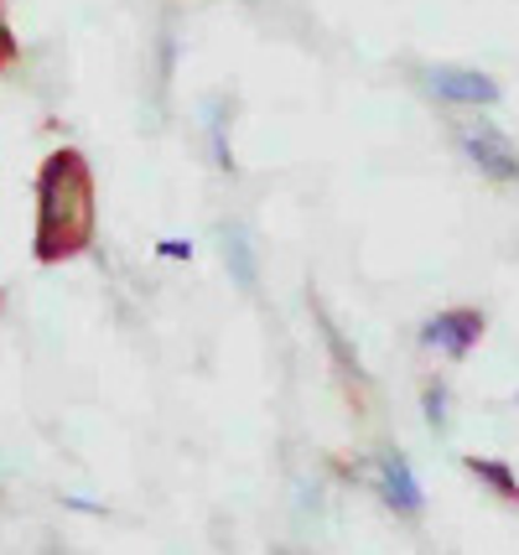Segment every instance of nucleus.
Returning <instances> with one entry per match:
<instances>
[{"mask_svg": "<svg viewBox=\"0 0 519 555\" xmlns=\"http://www.w3.org/2000/svg\"><path fill=\"white\" fill-rule=\"evenodd\" d=\"M457 145H463V156H468V162L483 171L489 182H498V188L519 182V145L509 141L498 125H489V120L457 125Z\"/></svg>", "mask_w": 519, "mask_h": 555, "instance_id": "obj_2", "label": "nucleus"}, {"mask_svg": "<svg viewBox=\"0 0 519 555\" xmlns=\"http://www.w3.org/2000/svg\"><path fill=\"white\" fill-rule=\"evenodd\" d=\"M478 483H489L498 493V499H509V504H519V478L509 473V462H498V457H468L463 462Z\"/></svg>", "mask_w": 519, "mask_h": 555, "instance_id": "obj_7", "label": "nucleus"}, {"mask_svg": "<svg viewBox=\"0 0 519 555\" xmlns=\"http://www.w3.org/2000/svg\"><path fill=\"white\" fill-rule=\"evenodd\" d=\"M219 249H223V270H229V281L245 291V296H255L260 291V255H255V240H249L245 223H219Z\"/></svg>", "mask_w": 519, "mask_h": 555, "instance_id": "obj_6", "label": "nucleus"}, {"mask_svg": "<svg viewBox=\"0 0 519 555\" xmlns=\"http://www.w3.org/2000/svg\"><path fill=\"white\" fill-rule=\"evenodd\" d=\"M374 483H379V499L395 508V514H405V519H416L420 508H426L416 467H411V457L395 452V447H385V452L374 457Z\"/></svg>", "mask_w": 519, "mask_h": 555, "instance_id": "obj_5", "label": "nucleus"}, {"mask_svg": "<svg viewBox=\"0 0 519 555\" xmlns=\"http://www.w3.org/2000/svg\"><path fill=\"white\" fill-rule=\"evenodd\" d=\"M420 83L431 89V99H442V104H472V109H494L498 99H504L489 73L457 68V63H437V68H426V73H420Z\"/></svg>", "mask_w": 519, "mask_h": 555, "instance_id": "obj_3", "label": "nucleus"}, {"mask_svg": "<svg viewBox=\"0 0 519 555\" xmlns=\"http://www.w3.org/2000/svg\"><path fill=\"white\" fill-rule=\"evenodd\" d=\"M420 411H426V426H431V431H452V395H446V385L420 389Z\"/></svg>", "mask_w": 519, "mask_h": 555, "instance_id": "obj_9", "label": "nucleus"}, {"mask_svg": "<svg viewBox=\"0 0 519 555\" xmlns=\"http://www.w3.org/2000/svg\"><path fill=\"white\" fill-rule=\"evenodd\" d=\"M94 240V177L78 151H57L37 177V260H68Z\"/></svg>", "mask_w": 519, "mask_h": 555, "instance_id": "obj_1", "label": "nucleus"}, {"mask_svg": "<svg viewBox=\"0 0 519 555\" xmlns=\"http://www.w3.org/2000/svg\"><path fill=\"white\" fill-rule=\"evenodd\" d=\"M317 327H322V338H327V348H333V359L343 363V374H353L359 385H369V374H364V363H359V353L348 348V338L338 333V322H333V317L322 312V307H317Z\"/></svg>", "mask_w": 519, "mask_h": 555, "instance_id": "obj_8", "label": "nucleus"}, {"mask_svg": "<svg viewBox=\"0 0 519 555\" xmlns=\"http://www.w3.org/2000/svg\"><path fill=\"white\" fill-rule=\"evenodd\" d=\"M478 338H483V312L478 307H446V312L420 322V343L446 353V359H468Z\"/></svg>", "mask_w": 519, "mask_h": 555, "instance_id": "obj_4", "label": "nucleus"}]
</instances>
